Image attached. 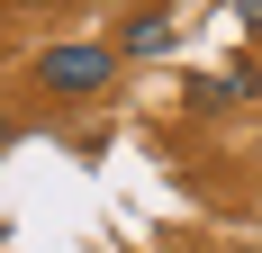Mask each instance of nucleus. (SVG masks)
Instances as JSON below:
<instances>
[{"label":"nucleus","instance_id":"2","mask_svg":"<svg viewBox=\"0 0 262 253\" xmlns=\"http://www.w3.org/2000/svg\"><path fill=\"white\" fill-rule=\"evenodd\" d=\"M127 54H172V9H145V18H127V36H118Z\"/></svg>","mask_w":262,"mask_h":253},{"label":"nucleus","instance_id":"4","mask_svg":"<svg viewBox=\"0 0 262 253\" xmlns=\"http://www.w3.org/2000/svg\"><path fill=\"white\" fill-rule=\"evenodd\" d=\"M163 9H181V0H163Z\"/></svg>","mask_w":262,"mask_h":253},{"label":"nucleus","instance_id":"1","mask_svg":"<svg viewBox=\"0 0 262 253\" xmlns=\"http://www.w3.org/2000/svg\"><path fill=\"white\" fill-rule=\"evenodd\" d=\"M108 73H118V46H100V36L36 54V91H54V100H91V91H108Z\"/></svg>","mask_w":262,"mask_h":253},{"label":"nucleus","instance_id":"3","mask_svg":"<svg viewBox=\"0 0 262 253\" xmlns=\"http://www.w3.org/2000/svg\"><path fill=\"white\" fill-rule=\"evenodd\" d=\"M244 27H262V0H244Z\"/></svg>","mask_w":262,"mask_h":253}]
</instances>
